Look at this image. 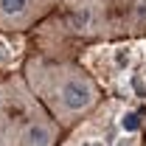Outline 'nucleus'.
<instances>
[{"mask_svg":"<svg viewBox=\"0 0 146 146\" xmlns=\"http://www.w3.org/2000/svg\"><path fill=\"white\" fill-rule=\"evenodd\" d=\"M20 70L0 76V146H20Z\"/></svg>","mask_w":146,"mask_h":146,"instance_id":"obj_6","label":"nucleus"},{"mask_svg":"<svg viewBox=\"0 0 146 146\" xmlns=\"http://www.w3.org/2000/svg\"><path fill=\"white\" fill-rule=\"evenodd\" d=\"M20 76L42 110L65 132L84 124L104 101V90L96 76L76 59L28 54L23 59Z\"/></svg>","mask_w":146,"mask_h":146,"instance_id":"obj_1","label":"nucleus"},{"mask_svg":"<svg viewBox=\"0 0 146 146\" xmlns=\"http://www.w3.org/2000/svg\"><path fill=\"white\" fill-rule=\"evenodd\" d=\"M107 23L112 39L146 36V0H107Z\"/></svg>","mask_w":146,"mask_h":146,"instance_id":"obj_5","label":"nucleus"},{"mask_svg":"<svg viewBox=\"0 0 146 146\" xmlns=\"http://www.w3.org/2000/svg\"><path fill=\"white\" fill-rule=\"evenodd\" d=\"M141 146H146V138H143V143H141Z\"/></svg>","mask_w":146,"mask_h":146,"instance_id":"obj_7","label":"nucleus"},{"mask_svg":"<svg viewBox=\"0 0 146 146\" xmlns=\"http://www.w3.org/2000/svg\"><path fill=\"white\" fill-rule=\"evenodd\" d=\"M62 0H0V34H28Z\"/></svg>","mask_w":146,"mask_h":146,"instance_id":"obj_4","label":"nucleus"},{"mask_svg":"<svg viewBox=\"0 0 146 146\" xmlns=\"http://www.w3.org/2000/svg\"><path fill=\"white\" fill-rule=\"evenodd\" d=\"M65 129L42 110L25 82L20 84V146H59Z\"/></svg>","mask_w":146,"mask_h":146,"instance_id":"obj_3","label":"nucleus"},{"mask_svg":"<svg viewBox=\"0 0 146 146\" xmlns=\"http://www.w3.org/2000/svg\"><path fill=\"white\" fill-rule=\"evenodd\" d=\"M56 11H62L59 28H65L68 36L87 42H112L107 23V0H62Z\"/></svg>","mask_w":146,"mask_h":146,"instance_id":"obj_2","label":"nucleus"}]
</instances>
